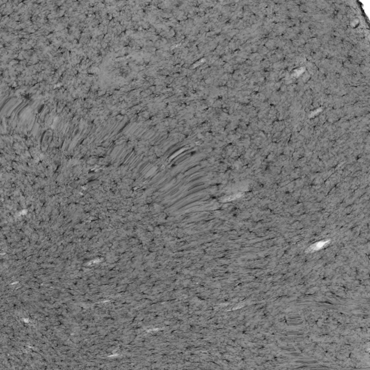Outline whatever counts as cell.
Segmentation results:
<instances>
[{"instance_id": "cell-1", "label": "cell", "mask_w": 370, "mask_h": 370, "mask_svg": "<svg viewBox=\"0 0 370 370\" xmlns=\"http://www.w3.org/2000/svg\"><path fill=\"white\" fill-rule=\"evenodd\" d=\"M328 242L329 241H322V242H317V243H315V244H313V245L311 246L309 249L311 250H312V251H314V250H320V249L322 248V247H324L326 244H327V242Z\"/></svg>"}]
</instances>
